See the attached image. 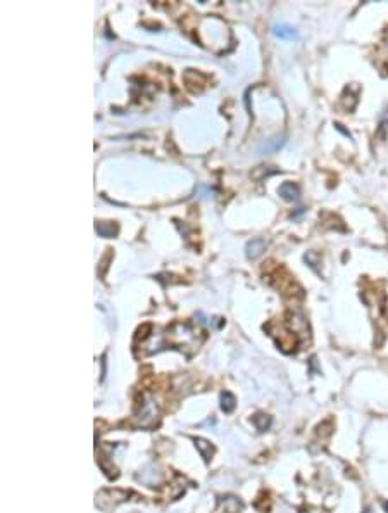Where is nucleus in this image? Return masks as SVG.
<instances>
[{
    "instance_id": "obj_1",
    "label": "nucleus",
    "mask_w": 388,
    "mask_h": 513,
    "mask_svg": "<svg viewBox=\"0 0 388 513\" xmlns=\"http://www.w3.org/2000/svg\"><path fill=\"white\" fill-rule=\"evenodd\" d=\"M178 329L180 332H176V327H171L166 333V339L171 346H176L178 349H183V346H192L195 349V346H198L197 342V332L192 329L188 323H178Z\"/></svg>"
},
{
    "instance_id": "obj_3",
    "label": "nucleus",
    "mask_w": 388,
    "mask_h": 513,
    "mask_svg": "<svg viewBox=\"0 0 388 513\" xmlns=\"http://www.w3.org/2000/svg\"><path fill=\"white\" fill-rule=\"evenodd\" d=\"M266 246L267 242L264 239H260V237H257V239H252L249 244H247L245 247V254L249 259H257V257L260 256V254L266 251Z\"/></svg>"
},
{
    "instance_id": "obj_2",
    "label": "nucleus",
    "mask_w": 388,
    "mask_h": 513,
    "mask_svg": "<svg viewBox=\"0 0 388 513\" xmlns=\"http://www.w3.org/2000/svg\"><path fill=\"white\" fill-rule=\"evenodd\" d=\"M157 406L156 401L150 398V394H143V401L140 404V411L136 415V420H138V425L140 427H152L156 425V420H157Z\"/></svg>"
},
{
    "instance_id": "obj_8",
    "label": "nucleus",
    "mask_w": 388,
    "mask_h": 513,
    "mask_svg": "<svg viewBox=\"0 0 388 513\" xmlns=\"http://www.w3.org/2000/svg\"><path fill=\"white\" fill-rule=\"evenodd\" d=\"M285 140L283 139H273V140H267L266 144L259 147V152H271V150H276L283 146Z\"/></svg>"
},
{
    "instance_id": "obj_10",
    "label": "nucleus",
    "mask_w": 388,
    "mask_h": 513,
    "mask_svg": "<svg viewBox=\"0 0 388 513\" xmlns=\"http://www.w3.org/2000/svg\"><path fill=\"white\" fill-rule=\"evenodd\" d=\"M383 508H385V512H388V501L383 503Z\"/></svg>"
},
{
    "instance_id": "obj_7",
    "label": "nucleus",
    "mask_w": 388,
    "mask_h": 513,
    "mask_svg": "<svg viewBox=\"0 0 388 513\" xmlns=\"http://www.w3.org/2000/svg\"><path fill=\"white\" fill-rule=\"evenodd\" d=\"M235 406H236L235 396H233L231 392H228V391L223 392V394H221V408H223V411H225V413H231L233 409H235Z\"/></svg>"
},
{
    "instance_id": "obj_5",
    "label": "nucleus",
    "mask_w": 388,
    "mask_h": 513,
    "mask_svg": "<svg viewBox=\"0 0 388 513\" xmlns=\"http://www.w3.org/2000/svg\"><path fill=\"white\" fill-rule=\"evenodd\" d=\"M195 446H197L198 453H200V456L204 458L205 461L211 460L212 453H214V447L211 446V442H207L205 439H195Z\"/></svg>"
},
{
    "instance_id": "obj_11",
    "label": "nucleus",
    "mask_w": 388,
    "mask_h": 513,
    "mask_svg": "<svg viewBox=\"0 0 388 513\" xmlns=\"http://www.w3.org/2000/svg\"><path fill=\"white\" fill-rule=\"evenodd\" d=\"M366 513H367V512H366Z\"/></svg>"
},
{
    "instance_id": "obj_9",
    "label": "nucleus",
    "mask_w": 388,
    "mask_h": 513,
    "mask_svg": "<svg viewBox=\"0 0 388 513\" xmlns=\"http://www.w3.org/2000/svg\"><path fill=\"white\" fill-rule=\"evenodd\" d=\"M254 425L257 427V430H259V432H264V430L269 429L271 418H269V416H266V415H257V416H254Z\"/></svg>"
},
{
    "instance_id": "obj_6",
    "label": "nucleus",
    "mask_w": 388,
    "mask_h": 513,
    "mask_svg": "<svg viewBox=\"0 0 388 513\" xmlns=\"http://www.w3.org/2000/svg\"><path fill=\"white\" fill-rule=\"evenodd\" d=\"M273 33L278 37V38H283V40H290V38H295V37H297V32H295L293 28H290V26H287V25L274 26Z\"/></svg>"
},
{
    "instance_id": "obj_4",
    "label": "nucleus",
    "mask_w": 388,
    "mask_h": 513,
    "mask_svg": "<svg viewBox=\"0 0 388 513\" xmlns=\"http://www.w3.org/2000/svg\"><path fill=\"white\" fill-rule=\"evenodd\" d=\"M278 192H280V195L285 199V201L293 202L300 197V188H298V185H295L293 182H285V183H281L280 188H278Z\"/></svg>"
}]
</instances>
